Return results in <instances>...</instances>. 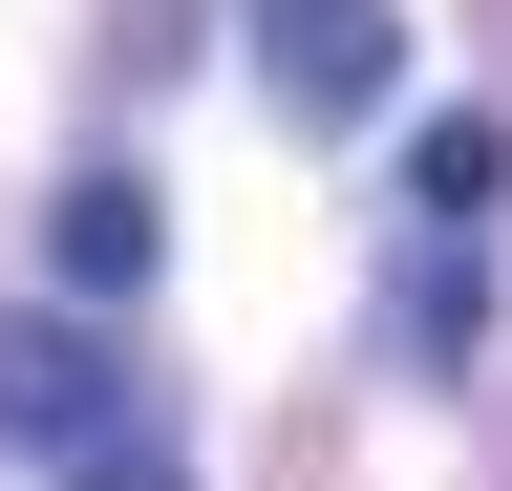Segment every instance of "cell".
<instances>
[{"label":"cell","instance_id":"obj_1","mask_svg":"<svg viewBox=\"0 0 512 491\" xmlns=\"http://www.w3.org/2000/svg\"><path fill=\"white\" fill-rule=\"evenodd\" d=\"M0 449H22V470H64V491H171L150 385H128V363H107V321H64V299H22V321H0Z\"/></svg>","mask_w":512,"mask_h":491},{"label":"cell","instance_id":"obj_2","mask_svg":"<svg viewBox=\"0 0 512 491\" xmlns=\"http://www.w3.org/2000/svg\"><path fill=\"white\" fill-rule=\"evenodd\" d=\"M256 86L299 129H384L406 107V0H256Z\"/></svg>","mask_w":512,"mask_h":491},{"label":"cell","instance_id":"obj_3","mask_svg":"<svg viewBox=\"0 0 512 491\" xmlns=\"http://www.w3.org/2000/svg\"><path fill=\"white\" fill-rule=\"evenodd\" d=\"M43 257H64V299H128V278H150V193H128V171H86V193L43 214Z\"/></svg>","mask_w":512,"mask_h":491},{"label":"cell","instance_id":"obj_4","mask_svg":"<svg viewBox=\"0 0 512 491\" xmlns=\"http://www.w3.org/2000/svg\"><path fill=\"white\" fill-rule=\"evenodd\" d=\"M406 193H427V214H448V235H470V214H491V193H512V129H470V107H448V129H427V150H406Z\"/></svg>","mask_w":512,"mask_h":491},{"label":"cell","instance_id":"obj_5","mask_svg":"<svg viewBox=\"0 0 512 491\" xmlns=\"http://www.w3.org/2000/svg\"><path fill=\"white\" fill-rule=\"evenodd\" d=\"M406 363H470V257H448V235L406 257Z\"/></svg>","mask_w":512,"mask_h":491}]
</instances>
